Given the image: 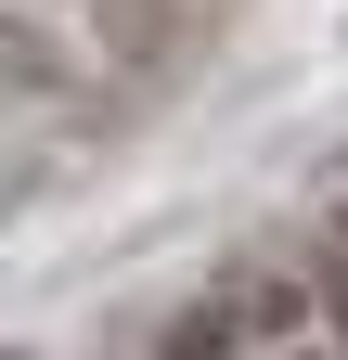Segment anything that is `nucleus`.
Listing matches in <instances>:
<instances>
[{"label": "nucleus", "instance_id": "nucleus-1", "mask_svg": "<svg viewBox=\"0 0 348 360\" xmlns=\"http://www.w3.org/2000/svg\"><path fill=\"white\" fill-rule=\"evenodd\" d=\"M232 335H258V309H245V296L220 283V296H194V309H181V322H168V335H155V360H220Z\"/></svg>", "mask_w": 348, "mask_h": 360}, {"label": "nucleus", "instance_id": "nucleus-2", "mask_svg": "<svg viewBox=\"0 0 348 360\" xmlns=\"http://www.w3.org/2000/svg\"><path fill=\"white\" fill-rule=\"evenodd\" d=\"M104 26H116V52H155V39H168V0H104Z\"/></svg>", "mask_w": 348, "mask_h": 360}]
</instances>
